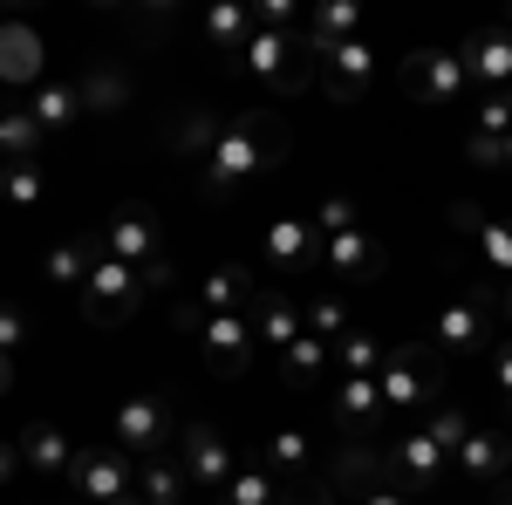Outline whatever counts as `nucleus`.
<instances>
[{
	"mask_svg": "<svg viewBox=\"0 0 512 505\" xmlns=\"http://www.w3.org/2000/svg\"><path fill=\"white\" fill-rule=\"evenodd\" d=\"M280 157H287V123H274L267 110H233V117H219L212 144L198 151V192L239 198L246 185H260Z\"/></svg>",
	"mask_w": 512,
	"mask_h": 505,
	"instance_id": "f257e3e1",
	"label": "nucleus"
},
{
	"mask_svg": "<svg viewBox=\"0 0 512 505\" xmlns=\"http://www.w3.org/2000/svg\"><path fill=\"white\" fill-rule=\"evenodd\" d=\"M233 69L253 82V89H267V96H294V89L315 82V55H308L301 35H267V28H253L246 48L233 55Z\"/></svg>",
	"mask_w": 512,
	"mask_h": 505,
	"instance_id": "f03ea898",
	"label": "nucleus"
},
{
	"mask_svg": "<svg viewBox=\"0 0 512 505\" xmlns=\"http://www.w3.org/2000/svg\"><path fill=\"white\" fill-rule=\"evenodd\" d=\"M178 328L192 335L198 362H205L212 376H246V369H253V355H260L246 314H205V308H192V301H178Z\"/></svg>",
	"mask_w": 512,
	"mask_h": 505,
	"instance_id": "7ed1b4c3",
	"label": "nucleus"
},
{
	"mask_svg": "<svg viewBox=\"0 0 512 505\" xmlns=\"http://www.w3.org/2000/svg\"><path fill=\"white\" fill-rule=\"evenodd\" d=\"M376 389H383V410H390V417H424V410H437V389H444L437 349H424V342L390 349L383 369H376Z\"/></svg>",
	"mask_w": 512,
	"mask_h": 505,
	"instance_id": "20e7f679",
	"label": "nucleus"
},
{
	"mask_svg": "<svg viewBox=\"0 0 512 505\" xmlns=\"http://www.w3.org/2000/svg\"><path fill=\"white\" fill-rule=\"evenodd\" d=\"M110 444H117L123 458H164V444H178V417H171V403L151 396V389H130L117 410H110Z\"/></svg>",
	"mask_w": 512,
	"mask_h": 505,
	"instance_id": "39448f33",
	"label": "nucleus"
},
{
	"mask_svg": "<svg viewBox=\"0 0 512 505\" xmlns=\"http://www.w3.org/2000/svg\"><path fill=\"white\" fill-rule=\"evenodd\" d=\"M76 301H82V321L117 328V321H130V314L144 308V273L110 260V253H96V267H89V280L76 287Z\"/></svg>",
	"mask_w": 512,
	"mask_h": 505,
	"instance_id": "423d86ee",
	"label": "nucleus"
},
{
	"mask_svg": "<svg viewBox=\"0 0 512 505\" xmlns=\"http://www.w3.org/2000/svg\"><path fill=\"white\" fill-rule=\"evenodd\" d=\"M69 492H76V505H130L137 499V458H123L117 444H82Z\"/></svg>",
	"mask_w": 512,
	"mask_h": 505,
	"instance_id": "0eeeda50",
	"label": "nucleus"
},
{
	"mask_svg": "<svg viewBox=\"0 0 512 505\" xmlns=\"http://www.w3.org/2000/svg\"><path fill=\"white\" fill-rule=\"evenodd\" d=\"M403 96L424 103V110H458L472 96L458 48H417V55H403Z\"/></svg>",
	"mask_w": 512,
	"mask_h": 505,
	"instance_id": "6e6552de",
	"label": "nucleus"
},
{
	"mask_svg": "<svg viewBox=\"0 0 512 505\" xmlns=\"http://www.w3.org/2000/svg\"><path fill=\"white\" fill-rule=\"evenodd\" d=\"M96 246L110 253V260H123V267L151 273L164 260V233H158V212L151 205H117L103 226H96Z\"/></svg>",
	"mask_w": 512,
	"mask_h": 505,
	"instance_id": "1a4fd4ad",
	"label": "nucleus"
},
{
	"mask_svg": "<svg viewBox=\"0 0 512 505\" xmlns=\"http://www.w3.org/2000/svg\"><path fill=\"white\" fill-rule=\"evenodd\" d=\"M178 471L192 478L198 492H219L239 471V451L219 424H178Z\"/></svg>",
	"mask_w": 512,
	"mask_h": 505,
	"instance_id": "9d476101",
	"label": "nucleus"
},
{
	"mask_svg": "<svg viewBox=\"0 0 512 505\" xmlns=\"http://www.w3.org/2000/svg\"><path fill=\"white\" fill-rule=\"evenodd\" d=\"M431 335H437V355H485L492 349V301H485V294H451V301H437Z\"/></svg>",
	"mask_w": 512,
	"mask_h": 505,
	"instance_id": "9b49d317",
	"label": "nucleus"
},
{
	"mask_svg": "<svg viewBox=\"0 0 512 505\" xmlns=\"http://www.w3.org/2000/svg\"><path fill=\"white\" fill-rule=\"evenodd\" d=\"M444 471H451V458L431 444V430H424V424L403 430L390 451H383V478H390V485H403L410 499H417V492H437V478H444Z\"/></svg>",
	"mask_w": 512,
	"mask_h": 505,
	"instance_id": "f8f14e48",
	"label": "nucleus"
},
{
	"mask_svg": "<svg viewBox=\"0 0 512 505\" xmlns=\"http://www.w3.org/2000/svg\"><path fill=\"white\" fill-rule=\"evenodd\" d=\"M451 471H458L465 485H478V492H492V485L512 471V430L472 424V430H465V444L451 451Z\"/></svg>",
	"mask_w": 512,
	"mask_h": 505,
	"instance_id": "ddd939ff",
	"label": "nucleus"
},
{
	"mask_svg": "<svg viewBox=\"0 0 512 505\" xmlns=\"http://www.w3.org/2000/svg\"><path fill=\"white\" fill-rule=\"evenodd\" d=\"M315 82L335 103H362L369 82H376V48L369 41H342V48H321L315 55Z\"/></svg>",
	"mask_w": 512,
	"mask_h": 505,
	"instance_id": "4468645a",
	"label": "nucleus"
},
{
	"mask_svg": "<svg viewBox=\"0 0 512 505\" xmlns=\"http://www.w3.org/2000/svg\"><path fill=\"white\" fill-rule=\"evenodd\" d=\"M458 62H465V82L478 96L492 89H512V28H472L458 41Z\"/></svg>",
	"mask_w": 512,
	"mask_h": 505,
	"instance_id": "2eb2a0df",
	"label": "nucleus"
},
{
	"mask_svg": "<svg viewBox=\"0 0 512 505\" xmlns=\"http://www.w3.org/2000/svg\"><path fill=\"white\" fill-rule=\"evenodd\" d=\"M41 69H48V41L28 21H0V82L7 89H41Z\"/></svg>",
	"mask_w": 512,
	"mask_h": 505,
	"instance_id": "dca6fc26",
	"label": "nucleus"
},
{
	"mask_svg": "<svg viewBox=\"0 0 512 505\" xmlns=\"http://www.w3.org/2000/svg\"><path fill=\"white\" fill-rule=\"evenodd\" d=\"M14 451H21V471H28V478H48V485H55V478H69V471H76L82 444L62 424H28L21 437H14Z\"/></svg>",
	"mask_w": 512,
	"mask_h": 505,
	"instance_id": "f3484780",
	"label": "nucleus"
},
{
	"mask_svg": "<svg viewBox=\"0 0 512 505\" xmlns=\"http://www.w3.org/2000/svg\"><path fill=\"white\" fill-rule=\"evenodd\" d=\"M328 417H335L342 437H369V430L383 424V389H376V376H335Z\"/></svg>",
	"mask_w": 512,
	"mask_h": 505,
	"instance_id": "a211bd4d",
	"label": "nucleus"
},
{
	"mask_svg": "<svg viewBox=\"0 0 512 505\" xmlns=\"http://www.w3.org/2000/svg\"><path fill=\"white\" fill-rule=\"evenodd\" d=\"M321 267L342 273V280H376L383 273V239L369 233V226H349V233L321 239Z\"/></svg>",
	"mask_w": 512,
	"mask_h": 505,
	"instance_id": "6ab92c4d",
	"label": "nucleus"
},
{
	"mask_svg": "<svg viewBox=\"0 0 512 505\" xmlns=\"http://www.w3.org/2000/svg\"><path fill=\"white\" fill-rule=\"evenodd\" d=\"M260 253H267V267L274 273H308L321 267V239L308 219H274L267 226V239H260Z\"/></svg>",
	"mask_w": 512,
	"mask_h": 505,
	"instance_id": "aec40b11",
	"label": "nucleus"
},
{
	"mask_svg": "<svg viewBox=\"0 0 512 505\" xmlns=\"http://www.w3.org/2000/svg\"><path fill=\"white\" fill-rule=\"evenodd\" d=\"M253 301H260V280L246 267H212L192 294V308H205V314H246Z\"/></svg>",
	"mask_w": 512,
	"mask_h": 505,
	"instance_id": "412c9836",
	"label": "nucleus"
},
{
	"mask_svg": "<svg viewBox=\"0 0 512 505\" xmlns=\"http://www.w3.org/2000/svg\"><path fill=\"white\" fill-rule=\"evenodd\" d=\"M260 465L274 471L280 485H315V437L308 430H274L260 444Z\"/></svg>",
	"mask_w": 512,
	"mask_h": 505,
	"instance_id": "4be33fe9",
	"label": "nucleus"
},
{
	"mask_svg": "<svg viewBox=\"0 0 512 505\" xmlns=\"http://www.w3.org/2000/svg\"><path fill=\"white\" fill-rule=\"evenodd\" d=\"M301 41H308V55L342 48V41H362V7H355V0H321V7H308Z\"/></svg>",
	"mask_w": 512,
	"mask_h": 505,
	"instance_id": "5701e85b",
	"label": "nucleus"
},
{
	"mask_svg": "<svg viewBox=\"0 0 512 505\" xmlns=\"http://www.w3.org/2000/svg\"><path fill=\"white\" fill-rule=\"evenodd\" d=\"M335 492H349L342 505H417L410 492H403V485H390L383 471H369V458H362V451H349V458H342V478H335Z\"/></svg>",
	"mask_w": 512,
	"mask_h": 505,
	"instance_id": "b1692460",
	"label": "nucleus"
},
{
	"mask_svg": "<svg viewBox=\"0 0 512 505\" xmlns=\"http://www.w3.org/2000/svg\"><path fill=\"white\" fill-rule=\"evenodd\" d=\"M246 321H253V342L280 355L294 335H301V301H287V294H260V301L246 308Z\"/></svg>",
	"mask_w": 512,
	"mask_h": 505,
	"instance_id": "393cba45",
	"label": "nucleus"
},
{
	"mask_svg": "<svg viewBox=\"0 0 512 505\" xmlns=\"http://www.w3.org/2000/svg\"><path fill=\"white\" fill-rule=\"evenodd\" d=\"M192 478L178 471V458H144L137 465V505H185Z\"/></svg>",
	"mask_w": 512,
	"mask_h": 505,
	"instance_id": "a878e982",
	"label": "nucleus"
},
{
	"mask_svg": "<svg viewBox=\"0 0 512 505\" xmlns=\"http://www.w3.org/2000/svg\"><path fill=\"white\" fill-rule=\"evenodd\" d=\"M76 117H82V103H76V82H41L35 96H28V123H35L41 137L69 130Z\"/></svg>",
	"mask_w": 512,
	"mask_h": 505,
	"instance_id": "bb28decb",
	"label": "nucleus"
},
{
	"mask_svg": "<svg viewBox=\"0 0 512 505\" xmlns=\"http://www.w3.org/2000/svg\"><path fill=\"white\" fill-rule=\"evenodd\" d=\"M212 499H219V505H280L287 492H280V478H274V471L253 458V465H239L233 478H226V485L212 492Z\"/></svg>",
	"mask_w": 512,
	"mask_h": 505,
	"instance_id": "cd10ccee",
	"label": "nucleus"
},
{
	"mask_svg": "<svg viewBox=\"0 0 512 505\" xmlns=\"http://www.w3.org/2000/svg\"><path fill=\"white\" fill-rule=\"evenodd\" d=\"M246 35H253V7H239V0H219V7H205V41L233 62L239 48H246Z\"/></svg>",
	"mask_w": 512,
	"mask_h": 505,
	"instance_id": "c85d7f7f",
	"label": "nucleus"
},
{
	"mask_svg": "<svg viewBox=\"0 0 512 505\" xmlns=\"http://www.w3.org/2000/svg\"><path fill=\"white\" fill-rule=\"evenodd\" d=\"M96 253H103V246H96V233H82V239L48 246V260H41V267H48V280H55V287H82V280H89V267H96Z\"/></svg>",
	"mask_w": 512,
	"mask_h": 505,
	"instance_id": "c756f323",
	"label": "nucleus"
},
{
	"mask_svg": "<svg viewBox=\"0 0 512 505\" xmlns=\"http://www.w3.org/2000/svg\"><path fill=\"white\" fill-rule=\"evenodd\" d=\"M76 103H82V117H110V110L130 103V82H123L117 69H103V62H96V69L76 82Z\"/></svg>",
	"mask_w": 512,
	"mask_h": 505,
	"instance_id": "7c9ffc66",
	"label": "nucleus"
},
{
	"mask_svg": "<svg viewBox=\"0 0 512 505\" xmlns=\"http://www.w3.org/2000/svg\"><path fill=\"white\" fill-rule=\"evenodd\" d=\"M41 198H48V171H41V157H28V164H0V205L35 212Z\"/></svg>",
	"mask_w": 512,
	"mask_h": 505,
	"instance_id": "2f4dec72",
	"label": "nucleus"
},
{
	"mask_svg": "<svg viewBox=\"0 0 512 505\" xmlns=\"http://www.w3.org/2000/svg\"><path fill=\"white\" fill-rule=\"evenodd\" d=\"M328 362H335L342 376H376V369H383V342H376L369 328H349V335L328 349Z\"/></svg>",
	"mask_w": 512,
	"mask_h": 505,
	"instance_id": "473e14b6",
	"label": "nucleus"
},
{
	"mask_svg": "<svg viewBox=\"0 0 512 505\" xmlns=\"http://www.w3.org/2000/svg\"><path fill=\"white\" fill-rule=\"evenodd\" d=\"M280 376H287V383H315V376H328V342H315V335L301 328V335L280 349Z\"/></svg>",
	"mask_w": 512,
	"mask_h": 505,
	"instance_id": "72a5a7b5",
	"label": "nucleus"
},
{
	"mask_svg": "<svg viewBox=\"0 0 512 505\" xmlns=\"http://www.w3.org/2000/svg\"><path fill=\"white\" fill-rule=\"evenodd\" d=\"M41 157V130L28 123V110H0V164H28Z\"/></svg>",
	"mask_w": 512,
	"mask_h": 505,
	"instance_id": "f704fd0d",
	"label": "nucleus"
},
{
	"mask_svg": "<svg viewBox=\"0 0 512 505\" xmlns=\"http://www.w3.org/2000/svg\"><path fill=\"white\" fill-rule=\"evenodd\" d=\"M301 328H308L315 342H328V349H335V342L355 328V314H349V301H328V294H321V301H308V308H301Z\"/></svg>",
	"mask_w": 512,
	"mask_h": 505,
	"instance_id": "c9c22d12",
	"label": "nucleus"
},
{
	"mask_svg": "<svg viewBox=\"0 0 512 505\" xmlns=\"http://www.w3.org/2000/svg\"><path fill=\"white\" fill-rule=\"evenodd\" d=\"M472 246H478V260H485L492 273H506V280H512V219H478Z\"/></svg>",
	"mask_w": 512,
	"mask_h": 505,
	"instance_id": "e433bc0d",
	"label": "nucleus"
},
{
	"mask_svg": "<svg viewBox=\"0 0 512 505\" xmlns=\"http://www.w3.org/2000/svg\"><path fill=\"white\" fill-rule=\"evenodd\" d=\"M506 130H512V89H492V96H478L472 137H492V144H506Z\"/></svg>",
	"mask_w": 512,
	"mask_h": 505,
	"instance_id": "4c0bfd02",
	"label": "nucleus"
},
{
	"mask_svg": "<svg viewBox=\"0 0 512 505\" xmlns=\"http://www.w3.org/2000/svg\"><path fill=\"white\" fill-rule=\"evenodd\" d=\"M424 430H431V444H437V451H444V458H451V451H458V444H465V430H472V417H465V410H458V403H437L431 417H424Z\"/></svg>",
	"mask_w": 512,
	"mask_h": 505,
	"instance_id": "58836bf2",
	"label": "nucleus"
},
{
	"mask_svg": "<svg viewBox=\"0 0 512 505\" xmlns=\"http://www.w3.org/2000/svg\"><path fill=\"white\" fill-rule=\"evenodd\" d=\"M308 226H315V239H335V233H349V226H362V212H355V198H321L315 205V219H308Z\"/></svg>",
	"mask_w": 512,
	"mask_h": 505,
	"instance_id": "ea45409f",
	"label": "nucleus"
},
{
	"mask_svg": "<svg viewBox=\"0 0 512 505\" xmlns=\"http://www.w3.org/2000/svg\"><path fill=\"white\" fill-rule=\"evenodd\" d=\"M301 21H308V7H294V0H260L253 7V28H267V35H301Z\"/></svg>",
	"mask_w": 512,
	"mask_h": 505,
	"instance_id": "a19ab883",
	"label": "nucleus"
},
{
	"mask_svg": "<svg viewBox=\"0 0 512 505\" xmlns=\"http://www.w3.org/2000/svg\"><path fill=\"white\" fill-rule=\"evenodd\" d=\"M485 369H492V389L512 403V342H492V349H485Z\"/></svg>",
	"mask_w": 512,
	"mask_h": 505,
	"instance_id": "79ce46f5",
	"label": "nucleus"
},
{
	"mask_svg": "<svg viewBox=\"0 0 512 505\" xmlns=\"http://www.w3.org/2000/svg\"><path fill=\"white\" fill-rule=\"evenodd\" d=\"M21 342H28V314H21V308H7V301H0V355H14Z\"/></svg>",
	"mask_w": 512,
	"mask_h": 505,
	"instance_id": "37998d69",
	"label": "nucleus"
},
{
	"mask_svg": "<svg viewBox=\"0 0 512 505\" xmlns=\"http://www.w3.org/2000/svg\"><path fill=\"white\" fill-rule=\"evenodd\" d=\"M280 505H342V492H335V485H294Z\"/></svg>",
	"mask_w": 512,
	"mask_h": 505,
	"instance_id": "c03bdc74",
	"label": "nucleus"
},
{
	"mask_svg": "<svg viewBox=\"0 0 512 505\" xmlns=\"http://www.w3.org/2000/svg\"><path fill=\"white\" fill-rule=\"evenodd\" d=\"M21 478V451H14V437H0V492Z\"/></svg>",
	"mask_w": 512,
	"mask_h": 505,
	"instance_id": "a18cd8bd",
	"label": "nucleus"
},
{
	"mask_svg": "<svg viewBox=\"0 0 512 505\" xmlns=\"http://www.w3.org/2000/svg\"><path fill=\"white\" fill-rule=\"evenodd\" d=\"M465 157H472V164H506V157H499V144H492V137H465Z\"/></svg>",
	"mask_w": 512,
	"mask_h": 505,
	"instance_id": "49530a36",
	"label": "nucleus"
},
{
	"mask_svg": "<svg viewBox=\"0 0 512 505\" xmlns=\"http://www.w3.org/2000/svg\"><path fill=\"white\" fill-rule=\"evenodd\" d=\"M14 389V355H0V396Z\"/></svg>",
	"mask_w": 512,
	"mask_h": 505,
	"instance_id": "de8ad7c7",
	"label": "nucleus"
},
{
	"mask_svg": "<svg viewBox=\"0 0 512 505\" xmlns=\"http://www.w3.org/2000/svg\"><path fill=\"white\" fill-rule=\"evenodd\" d=\"M492 505H512V478H499V485H492Z\"/></svg>",
	"mask_w": 512,
	"mask_h": 505,
	"instance_id": "09e8293b",
	"label": "nucleus"
},
{
	"mask_svg": "<svg viewBox=\"0 0 512 505\" xmlns=\"http://www.w3.org/2000/svg\"><path fill=\"white\" fill-rule=\"evenodd\" d=\"M499 157H506V171H512V130H506V144H499Z\"/></svg>",
	"mask_w": 512,
	"mask_h": 505,
	"instance_id": "8fccbe9b",
	"label": "nucleus"
},
{
	"mask_svg": "<svg viewBox=\"0 0 512 505\" xmlns=\"http://www.w3.org/2000/svg\"><path fill=\"white\" fill-rule=\"evenodd\" d=\"M506 314H512V301H506Z\"/></svg>",
	"mask_w": 512,
	"mask_h": 505,
	"instance_id": "3c124183",
	"label": "nucleus"
},
{
	"mask_svg": "<svg viewBox=\"0 0 512 505\" xmlns=\"http://www.w3.org/2000/svg\"><path fill=\"white\" fill-rule=\"evenodd\" d=\"M0 21H7V14H0Z\"/></svg>",
	"mask_w": 512,
	"mask_h": 505,
	"instance_id": "603ef678",
	"label": "nucleus"
},
{
	"mask_svg": "<svg viewBox=\"0 0 512 505\" xmlns=\"http://www.w3.org/2000/svg\"><path fill=\"white\" fill-rule=\"evenodd\" d=\"M506 410H512V403H506Z\"/></svg>",
	"mask_w": 512,
	"mask_h": 505,
	"instance_id": "864d4df0",
	"label": "nucleus"
},
{
	"mask_svg": "<svg viewBox=\"0 0 512 505\" xmlns=\"http://www.w3.org/2000/svg\"><path fill=\"white\" fill-rule=\"evenodd\" d=\"M130 505H137V499H130Z\"/></svg>",
	"mask_w": 512,
	"mask_h": 505,
	"instance_id": "5fc2aeb1",
	"label": "nucleus"
},
{
	"mask_svg": "<svg viewBox=\"0 0 512 505\" xmlns=\"http://www.w3.org/2000/svg\"><path fill=\"white\" fill-rule=\"evenodd\" d=\"M69 505H76V499H69Z\"/></svg>",
	"mask_w": 512,
	"mask_h": 505,
	"instance_id": "6e6d98bb",
	"label": "nucleus"
}]
</instances>
